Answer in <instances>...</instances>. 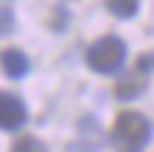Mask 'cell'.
Returning <instances> with one entry per match:
<instances>
[{
  "label": "cell",
  "instance_id": "1",
  "mask_svg": "<svg viewBox=\"0 0 154 152\" xmlns=\"http://www.w3.org/2000/svg\"><path fill=\"white\" fill-rule=\"evenodd\" d=\"M109 138H112L115 147L137 152V149H143L151 141V121L143 113H137V110H123V113L115 115Z\"/></svg>",
  "mask_w": 154,
  "mask_h": 152
},
{
  "label": "cell",
  "instance_id": "2",
  "mask_svg": "<svg viewBox=\"0 0 154 152\" xmlns=\"http://www.w3.org/2000/svg\"><path fill=\"white\" fill-rule=\"evenodd\" d=\"M84 59L90 70H95V73H115L126 62V42L118 34H104L87 48Z\"/></svg>",
  "mask_w": 154,
  "mask_h": 152
},
{
  "label": "cell",
  "instance_id": "4",
  "mask_svg": "<svg viewBox=\"0 0 154 152\" xmlns=\"http://www.w3.org/2000/svg\"><path fill=\"white\" fill-rule=\"evenodd\" d=\"M146 87H149L146 73L132 70V73H121L118 76L112 93H115V99H121V102H132V99H140V96L146 93Z\"/></svg>",
  "mask_w": 154,
  "mask_h": 152
},
{
  "label": "cell",
  "instance_id": "3",
  "mask_svg": "<svg viewBox=\"0 0 154 152\" xmlns=\"http://www.w3.org/2000/svg\"><path fill=\"white\" fill-rule=\"evenodd\" d=\"M28 121V107L20 96L0 90V130H20Z\"/></svg>",
  "mask_w": 154,
  "mask_h": 152
},
{
  "label": "cell",
  "instance_id": "6",
  "mask_svg": "<svg viewBox=\"0 0 154 152\" xmlns=\"http://www.w3.org/2000/svg\"><path fill=\"white\" fill-rule=\"evenodd\" d=\"M106 8L118 20H132L140 11V0H106Z\"/></svg>",
  "mask_w": 154,
  "mask_h": 152
},
{
  "label": "cell",
  "instance_id": "5",
  "mask_svg": "<svg viewBox=\"0 0 154 152\" xmlns=\"http://www.w3.org/2000/svg\"><path fill=\"white\" fill-rule=\"evenodd\" d=\"M0 65H3V73L8 79H23L31 70V59L25 57V51H20V48H6L3 57H0Z\"/></svg>",
  "mask_w": 154,
  "mask_h": 152
},
{
  "label": "cell",
  "instance_id": "10",
  "mask_svg": "<svg viewBox=\"0 0 154 152\" xmlns=\"http://www.w3.org/2000/svg\"><path fill=\"white\" fill-rule=\"evenodd\" d=\"M134 70H140V73H151V70H154V51L140 53V57L134 59Z\"/></svg>",
  "mask_w": 154,
  "mask_h": 152
},
{
  "label": "cell",
  "instance_id": "9",
  "mask_svg": "<svg viewBox=\"0 0 154 152\" xmlns=\"http://www.w3.org/2000/svg\"><path fill=\"white\" fill-rule=\"evenodd\" d=\"M17 28V20H14V11L8 6H0V37H8Z\"/></svg>",
  "mask_w": 154,
  "mask_h": 152
},
{
  "label": "cell",
  "instance_id": "7",
  "mask_svg": "<svg viewBox=\"0 0 154 152\" xmlns=\"http://www.w3.org/2000/svg\"><path fill=\"white\" fill-rule=\"evenodd\" d=\"M67 25H70V8L62 6V3L51 6V11H48V28L62 34V31H67Z\"/></svg>",
  "mask_w": 154,
  "mask_h": 152
},
{
  "label": "cell",
  "instance_id": "8",
  "mask_svg": "<svg viewBox=\"0 0 154 152\" xmlns=\"http://www.w3.org/2000/svg\"><path fill=\"white\" fill-rule=\"evenodd\" d=\"M11 152H45V144L34 135H20L11 141Z\"/></svg>",
  "mask_w": 154,
  "mask_h": 152
}]
</instances>
